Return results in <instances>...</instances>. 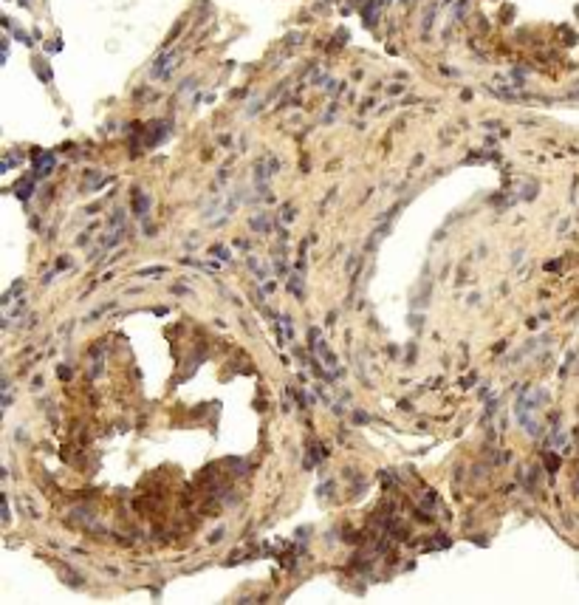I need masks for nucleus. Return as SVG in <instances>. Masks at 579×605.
<instances>
[{"mask_svg":"<svg viewBox=\"0 0 579 605\" xmlns=\"http://www.w3.org/2000/svg\"><path fill=\"white\" fill-rule=\"evenodd\" d=\"M212 252H215V255L221 257V260H229V249H224V246H215Z\"/></svg>","mask_w":579,"mask_h":605,"instance_id":"4","label":"nucleus"},{"mask_svg":"<svg viewBox=\"0 0 579 605\" xmlns=\"http://www.w3.org/2000/svg\"><path fill=\"white\" fill-rule=\"evenodd\" d=\"M291 291H297V297H303V283H300V275L291 277Z\"/></svg>","mask_w":579,"mask_h":605,"instance_id":"2","label":"nucleus"},{"mask_svg":"<svg viewBox=\"0 0 579 605\" xmlns=\"http://www.w3.org/2000/svg\"><path fill=\"white\" fill-rule=\"evenodd\" d=\"M164 272V266H150V269H141L138 272V277H147V275H161Z\"/></svg>","mask_w":579,"mask_h":605,"instance_id":"3","label":"nucleus"},{"mask_svg":"<svg viewBox=\"0 0 579 605\" xmlns=\"http://www.w3.org/2000/svg\"><path fill=\"white\" fill-rule=\"evenodd\" d=\"M133 207H136L138 215H144V212L150 210V198H147L144 192H136V195H133Z\"/></svg>","mask_w":579,"mask_h":605,"instance_id":"1","label":"nucleus"}]
</instances>
